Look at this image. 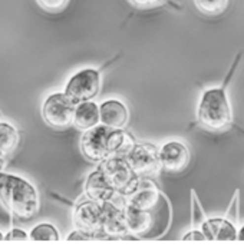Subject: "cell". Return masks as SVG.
I'll list each match as a JSON object with an SVG mask.
<instances>
[{"instance_id":"6da1fadb","label":"cell","mask_w":244,"mask_h":252,"mask_svg":"<svg viewBox=\"0 0 244 252\" xmlns=\"http://www.w3.org/2000/svg\"><path fill=\"white\" fill-rule=\"evenodd\" d=\"M239 59L240 55L236 58V62L230 69V73L224 80L223 86L207 89L200 99L198 109H197V119L198 124L207 130L221 132L228 129L233 122V110L228 100L227 85L239 63Z\"/></svg>"},{"instance_id":"7a4b0ae2","label":"cell","mask_w":244,"mask_h":252,"mask_svg":"<svg viewBox=\"0 0 244 252\" xmlns=\"http://www.w3.org/2000/svg\"><path fill=\"white\" fill-rule=\"evenodd\" d=\"M0 201L17 220H31L39 211V193L29 181L0 172Z\"/></svg>"},{"instance_id":"3957f363","label":"cell","mask_w":244,"mask_h":252,"mask_svg":"<svg viewBox=\"0 0 244 252\" xmlns=\"http://www.w3.org/2000/svg\"><path fill=\"white\" fill-rule=\"evenodd\" d=\"M99 166L119 196L127 198L139 185L141 178L135 172L125 155H109L101 160Z\"/></svg>"},{"instance_id":"277c9868","label":"cell","mask_w":244,"mask_h":252,"mask_svg":"<svg viewBox=\"0 0 244 252\" xmlns=\"http://www.w3.org/2000/svg\"><path fill=\"white\" fill-rule=\"evenodd\" d=\"M111 201L98 202L92 199H83L75 206L72 220L76 229H82L94 236V239H108L104 234V226Z\"/></svg>"},{"instance_id":"5b68a950","label":"cell","mask_w":244,"mask_h":252,"mask_svg":"<svg viewBox=\"0 0 244 252\" xmlns=\"http://www.w3.org/2000/svg\"><path fill=\"white\" fill-rule=\"evenodd\" d=\"M75 103L65 94H52L42 105V118L45 124L56 130H65L73 122Z\"/></svg>"},{"instance_id":"8992f818","label":"cell","mask_w":244,"mask_h":252,"mask_svg":"<svg viewBox=\"0 0 244 252\" xmlns=\"http://www.w3.org/2000/svg\"><path fill=\"white\" fill-rule=\"evenodd\" d=\"M125 157L139 178H154L163 169L160 160V149L152 143L135 142Z\"/></svg>"},{"instance_id":"52a82bcc","label":"cell","mask_w":244,"mask_h":252,"mask_svg":"<svg viewBox=\"0 0 244 252\" xmlns=\"http://www.w3.org/2000/svg\"><path fill=\"white\" fill-rule=\"evenodd\" d=\"M101 89V75L97 69L86 67L68 80L64 94L76 105L95 99Z\"/></svg>"},{"instance_id":"ba28073f","label":"cell","mask_w":244,"mask_h":252,"mask_svg":"<svg viewBox=\"0 0 244 252\" xmlns=\"http://www.w3.org/2000/svg\"><path fill=\"white\" fill-rule=\"evenodd\" d=\"M108 126L105 125H95L83 132L81 138V149L83 157L91 162H101L106 157L108 154V133H109Z\"/></svg>"},{"instance_id":"9c48e42d","label":"cell","mask_w":244,"mask_h":252,"mask_svg":"<svg viewBox=\"0 0 244 252\" xmlns=\"http://www.w3.org/2000/svg\"><path fill=\"white\" fill-rule=\"evenodd\" d=\"M160 160L167 172H181L190 163V151L182 142L170 141L160 148Z\"/></svg>"},{"instance_id":"30bf717a","label":"cell","mask_w":244,"mask_h":252,"mask_svg":"<svg viewBox=\"0 0 244 252\" xmlns=\"http://www.w3.org/2000/svg\"><path fill=\"white\" fill-rule=\"evenodd\" d=\"M85 196L88 199L105 202V201H115L118 198H122L118 195L114 187L108 182L106 176L102 172V168L98 166L95 171L89 173L85 182Z\"/></svg>"},{"instance_id":"8fae6325","label":"cell","mask_w":244,"mask_h":252,"mask_svg":"<svg viewBox=\"0 0 244 252\" xmlns=\"http://www.w3.org/2000/svg\"><path fill=\"white\" fill-rule=\"evenodd\" d=\"M200 231L204 234L207 241H237V228L230 218H206L200 225Z\"/></svg>"},{"instance_id":"7c38bea8","label":"cell","mask_w":244,"mask_h":252,"mask_svg":"<svg viewBox=\"0 0 244 252\" xmlns=\"http://www.w3.org/2000/svg\"><path fill=\"white\" fill-rule=\"evenodd\" d=\"M158 199H160V190L157 185L151 181V178H141L139 185L130 196L125 198V202L139 209L151 211L157 206Z\"/></svg>"},{"instance_id":"4fadbf2b","label":"cell","mask_w":244,"mask_h":252,"mask_svg":"<svg viewBox=\"0 0 244 252\" xmlns=\"http://www.w3.org/2000/svg\"><path fill=\"white\" fill-rule=\"evenodd\" d=\"M130 112L125 103L116 99L105 100L99 105V122L108 127H125Z\"/></svg>"},{"instance_id":"5bb4252c","label":"cell","mask_w":244,"mask_h":252,"mask_svg":"<svg viewBox=\"0 0 244 252\" xmlns=\"http://www.w3.org/2000/svg\"><path fill=\"white\" fill-rule=\"evenodd\" d=\"M124 208H125V220H127V226L131 235L134 238H139L151 231V226H152L151 211L135 208L127 202Z\"/></svg>"},{"instance_id":"9a60e30c","label":"cell","mask_w":244,"mask_h":252,"mask_svg":"<svg viewBox=\"0 0 244 252\" xmlns=\"http://www.w3.org/2000/svg\"><path fill=\"white\" fill-rule=\"evenodd\" d=\"M99 124V106L92 100L75 105L72 125L81 130H86Z\"/></svg>"},{"instance_id":"2e32d148","label":"cell","mask_w":244,"mask_h":252,"mask_svg":"<svg viewBox=\"0 0 244 252\" xmlns=\"http://www.w3.org/2000/svg\"><path fill=\"white\" fill-rule=\"evenodd\" d=\"M135 143L130 132L124 130V127H111L108 133V154L109 155H127Z\"/></svg>"},{"instance_id":"e0dca14e","label":"cell","mask_w":244,"mask_h":252,"mask_svg":"<svg viewBox=\"0 0 244 252\" xmlns=\"http://www.w3.org/2000/svg\"><path fill=\"white\" fill-rule=\"evenodd\" d=\"M19 143V132L13 125L0 122V152L7 155L16 149Z\"/></svg>"},{"instance_id":"ac0fdd59","label":"cell","mask_w":244,"mask_h":252,"mask_svg":"<svg viewBox=\"0 0 244 252\" xmlns=\"http://www.w3.org/2000/svg\"><path fill=\"white\" fill-rule=\"evenodd\" d=\"M197 9L207 16L221 15L227 9L228 0H194Z\"/></svg>"},{"instance_id":"d6986e66","label":"cell","mask_w":244,"mask_h":252,"mask_svg":"<svg viewBox=\"0 0 244 252\" xmlns=\"http://www.w3.org/2000/svg\"><path fill=\"white\" fill-rule=\"evenodd\" d=\"M29 238L32 241H59V232L50 223H39L31 231Z\"/></svg>"},{"instance_id":"ffe728a7","label":"cell","mask_w":244,"mask_h":252,"mask_svg":"<svg viewBox=\"0 0 244 252\" xmlns=\"http://www.w3.org/2000/svg\"><path fill=\"white\" fill-rule=\"evenodd\" d=\"M69 0H37L39 6L49 13H58L64 10Z\"/></svg>"},{"instance_id":"44dd1931","label":"cell","mask_w":244,"mask_h":252,"mask_svg":"<svg viewBox=\"0 0 244 252\" xmlns=\"http://www.w3.org/2000/svg\"><path fill=\"white\" fill-rule=\"evenodd\" d=\"M131 4L137 9H154L163 6L167 0H128Z\"/></svg>"},{"instance_id":"7402d4cb","label":"cell","mask_w":244,"mask_h":252,"mask_svg":"<svg viewBox=\"0 0 244 252\" xmlns=\"http://www.w3.org/2000/svg\"><path fill=\"white\" fill-rule=\"evenodd\" d=\"M28 238H29V235H28L25 231L19 229V228L10 229V231L4 235V239H6V241H26Z\"/></svg>"},{"instance_id":"603a6c76","label":"cell","mask_w":244,"mask_h":252,"mask_svg":"<svg viewBox=\"0 0 244 252\" xmlns=\"http://www.w3.org/2000/svg\"><path fill=\"white\" fill-rule=\"evenodd\" d=\"M66 239L68 241H92L94 236L91 235V234H88V232H85V231H82V229H76L70 235H68Z\"/></svg>"},{"instance_id":"cb8c5ba5","label":"cell","mask_w":244,"mask_h":252,"mask_svg":"<svg viewBox=\"0 0 244 252\" xmlns=\"http://www.w3.org/2000/svg\"><path fill=\"white\" fill-rule=\"evenodd\" d=\"M182 239H184V241H207L204 234H203L200 229H193V231H190L188 234H185V235L182 236Z\"/></svg>"},{"instance_id":"d4e9b609","label":"cell","mask_w":244,"mask_h":252,"mask_svg":"<svg viewBox=\"0 0 244 252\" xmlns=\"http://www.w3.org/2000/svg\"><path fill=\"white\" fill-rule=\"evenodd\" d=\"M237 239L239 241H244V225L240 228V231L237 232Z\"/></svg>"},{"instance_id":"484cf974","label":"cell","mask_w":244,"mask_h":252,"mask_svg":"<svg viewBox=\"0 0 244 252\" xmlns=\"http://www.w3.org/2000/svg\"><path fill=\"white\" fill-rule=\"evenodd\" d=\"M3 166H4V155L0 152V172L3 171Z\"/></svg>"},{"instance_id":"4316f807","label":"cell","mask_w":244,"mask_h":252,"mask_svg":"<svg viewBox=\"0 0 244 252\" xmlns=\"http://www.w3.org/2000/svg\"><path fill=\"white\" fill-rule=\"evenodd\" d=\"M3 239H4V235H3V234L0 232V241H3Z\"/></svg>"}]
</instances>
